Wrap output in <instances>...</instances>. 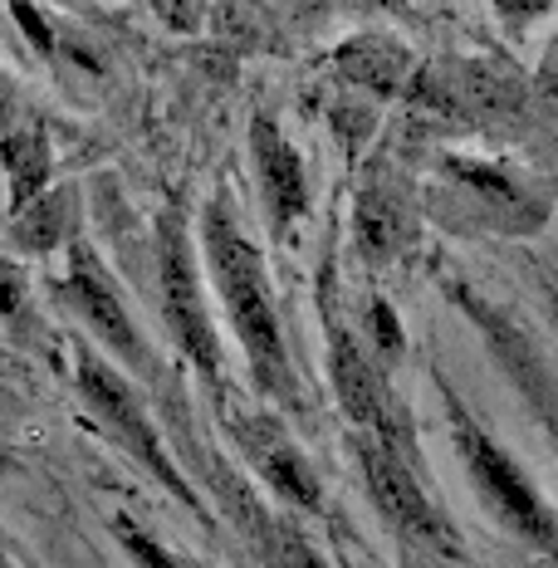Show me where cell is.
<instances>
[{
  "label": "cell",
  "instance_id": "cell-8",
  "mask_svg": "<svg viewBox=\"0 0 558 568\" xmlns=\"http://www.w3.org/2000/svg\"><path fill=\"white\" fill-rule=\"evenodd\" d=\"M353 452H358L363 480H367V490H373V505L392 519V529H402V535L417 539V544H432V549H442V554H456L450 525L432 505V495L422 490L417 470H412V460L402 456L397 446L358 432L353 436Z\"/></svg>",
  "mask_w": 558,
  "mask_h": 568
},
{
  "label": "cell",
  "instance_id": "cell-14",
  "mask_svg": "<svg viewBox=\"0 0 558 568\" xmlns=\"http://www.w3.org/2000/svg\"><path fill=\"white\" fill-rule=\"evenodd\" d=\"M79 226V201L69 186H59V192H40L30 201V206H20V245L26 251H54L59 241H69Z\"/></svg>",
  "mask_w": 558,
  "mask_h": 568
},
{
  "label": "cell",
  "instance_id": "cell-21",
  "mask_svg": "<svg viewBox=\"0 0 558 568\" xmlns=\"http://www.w3.org/2000/svg\"><path fill=\"white\" fill-rule=\"evenodd\" d=\"M158 10L172 20L176 30H192L201 20V0H158Z\"/></svg>",
  "mask_w": 558,
  "mask_h": 568
},
{
  "label": "cell",
  "instance_id": "cell-22",
  "mask_svg": "<svg viewBox=\"0 0 558 568\" xmlns=\"http://www.w3.org/2000/svg\"><path fill=\"white\" fill-rule=\"evenodd\" d=\"M358 6H367V10H392V6H402V0H358Z\"/></svg>",
  "mask_w": 558,
  "mask_h": 568
},
{
  "label": "cell",
  "instance_id": "cell-20",
  "mask_svg": "<svg viewBox=\"0 0 558 568\" xmlns=\"http://www.w3.org/2000/svg\"><path fill=\"white\" fill-rule=\"evenodd\" d=\"M10 10L20 16V26H26V34H30V44L40 54H54V34H50V26H44V16L30 6V0H10Z\"/></svg>",
  "mask_w": 558,
  "mask_h": 568
},
{
  "label": "cell",
  "instance_id": "cell-18",
  "mask_svg": "<svg viewBox=\"0 0 558 568\" xmlns=\"http://www.w3.org/2000/svg\"><path fill=\"white\" fill-rule=\"evenodd\" d=\"M118 544H123L128 559H133L138 568H186L176 554H168L152 535H142L133 519H118Z\"/></svg>",
  "mask_w": 558,
  "mask_h": 568
},
{
  "label": "cell",
  "instance_id": "cell-23",
  "mask_svg": "<svg viewBox=\"0 0 558 568\" xmlns=\"http://www.w3.org/2000/svg\"><path fill=\"white\" fill-rule=\"evenodd\" d=\"M0 568H6V549H0Z\"/></svg>",
  "mask_w": 558,
  "mask_h": 568
},
{
  "label": "cell",
  "instance_id": "cell-17",
  "mask_svg": "<svg viewBox=\"0 0 558 568\" xmlns=\"http://www.w3.org/2000/svg\"><path fill=\"white\" fill-rule=\"evenodd\" d=\"M367 343H373V358L392 368V363L402 358V348H407V338H402V324L397 314H392L387 300H373L367 304Z\"/></svg>",
  "mask_w": 558,
  "mask_h": 568
},
{
  "label": "cell",
  "instance_id": "cell-6",
  "mask_svg": "<svg viewBox=\"0 0 558 568\" xmlns=\"http://www.w3.org/2000/svg\"><path fill=\"white\" fill-rule=\"evenodd\" d=\"M328 377H334V393H338V407L348 412V422L358 432L377 436V442L397 446L407 460H417V442H412V422H407V407L392 397L387 387V368L363 353V343L328 318Z\"/></svg>",
  "mask_w": 558,
  "mask_h": 568
},
{
  "label": "cell",
  "instance_id": "cell-11",
  "mask_svg": "<svg viewBox=\"0 0 558 568\" xmlns=\"http://www.w3.org/2000/svg\"><path fill=\"white\" fill-rule=\"evenodd\" d=\"M251 152H255V172H260V192H265L270 226H275L280 235H290L308 216L304 158L294 152V142L280 133L275 118H265V113L251 123Z\"/></svg>",
  "mask_w": 558,
  "mask_h": 568
},
{
  "label": "cell",
  "instance_id": "cell-10",
  "mask_svg": "<svg viewBox=\"0 0 558 568\" xmlns=\"http://www.w3.org/2000/svg\"><path fill=\"white\" fill-rule=\"evenodd\" d=\"M231 436H235V446L251 456V466L260 470V480H265L280 500L300 505V510H308V515L324 510V485H318L308 456L290 442V432H284L275 417L231 412Z\"/></svg>",
  "mask_w": 558,
  "mask_h": 568
},
{
  "label": "cell",
  "instance_id": "cell-7",
  "mask_svg": "<svg viewBox=\"0 0 558 568\" xmlns=\"http://www.w3.org/2000/svg\"><path fill=\"white\" fill-rule=\"evenodd\" d=\"M450 300H456V310H466V318L485 334V348H490L495 363L509 373V383L519 387V397H525L529 412L544 422V432H549V442L558 452V373H554V363L544 358L539 343H534L515 318L505 310H495L490 300H480L475 290H466V284H450Z\"/></svg>",
  "mask_w": 558,
  "mask_h": 568
},
{
  "label": "cell",
  "instance_id": "cell-24",
  "mask_svg": "<svg viewBox=\"0 0 558 568\" xmlns=\"http://www.w3.org/2000/svg\"><path fill=\"white\" fill-rule=\"evenodd\" d=\"M554 314H558V300H554Z\"/></svg>",
  "mask_w": 558,
  "mask_h": 568
},
{
  "label": "cell",
  "instance_id": "cell-5",
  "mask_svg": "<svg viewBox=\"0 0 558 568\" xmlns=\"http://www.w3.org/2000/svg\"><path fill=\"white\" fill-rule=\"evenodd\" d=\"M158 280H162V314L176 338V348L201 368L206 383H221V343L211 328V310L206 294H201V275H196V255L186 241L182 211H168L158 226Z\"/></svg>",
  "mask_w": 558,
  "mask_h": 568
},
{
  "label": "cell",
  "instance_id": "cell-12",
  "mask_svg": "<svg viewBox=\"0 0 558 568\" xmlns=\"http://www.w3.org/2000/svg\"><path fill=\"white\" fill-rule=\"evenodd\" d=\"M412 201L392 176H373V182L353 201V241L367 265H392L412 241Z\"/></svg>",
  "mask_w": 558,
  "mask_h": 568
},
{
  "label": "cell",
  "instance_id": "cell-13",
  "mask_svg": "<svg viewBox=\"0 0 558 568\" xmlns=\"http://www.w3.org/2000/svg\"><path fill=\"white\" fill-rule=\"evenodd\" d=\"M334 69L348 79L353 89H363L367 99H402L417 74L412 50L392 34H353L334 50Z\"/></svg>",
  "mask_w": 558,
  "mask_h": 568
},
{
  "label": "cell",
  "instance_id": "cell-3",
  "mask_svg": "<svg viewBox=\"0 0 558 568\" xmlns=\"http://www.w3.org/2000/svg\"><path fill=\"white\" fill-rule=\"evenodd\" d=\"M432 216L442 221L446 231L534 235L549 221V201L505 168L446 158L442 182H436V192H432Z\"/></svg>",
  "mask_w": 558,
  "mask_h": 568
},
{
  "label": "cell",
  "instance_id": "cell-15",
  "mask_svg": "<svg viewBox=\"0 0 558 568\" xmlns=\"http://www.w3.org/2000/svg\"><path fill=\"white\" fill-rule=\"evenodd\" d=\"M0 158L10 168V201L30 206L34 196L50 186V148L40 133H0Z\"/></svg>",
  "mask_w": 558,
  "mask_h": 568
},
{
  "label": "cell",
  "instance_id": "cell-2",
  "mask_svg": "<svg viewBox=\"0 0 558 568\" xmlns=\"http://www.w3.org/2000/svg\"><path fill=\"white\" fill-rule=\"evenodd\" d=\"M446 407H450V436H456L460 466H466V476L475 485V495L485 500V510L500 519L509 535L525 539L529 549L558 559V515L539 495V485H534L525 476V466H519V460L509 456L456 397H450V387H446Z\"/></svg>",
  "mask_w": 558,
  "mask_h": 568
},
{
  "label": "cell",
  "instance_id": "cell-16",
  "mask_svg": "<svg viewBox=\"0 0 558 568\" xmlns=\"http://www.w3.org/2000/svg\"><path fill=\"white\" fill-rule=\"evenodd\" d=\"M251 529H255V544H260V554H265L270 568H328L314 549H308V539L300 529L280 525V519H270L265 510L251 515Z\"/></svg>",
  "mask_w": 558,
  "mask_h": 568
},
{
  "label": "cell",
  "instance_id": "cell-4",
  "mask_svg": "<svg viewBox=\"0 0 558 568\" xmlns=\"http://www.w3.org/2000/svg\"><path fill=\"white\" fill-rule=\"evenodd\" d=\"M79 393H84V402L93 407V417L103 422V432L113 436L123 452H133V460H142V466L152 470L168 490L176 495V500L186 505V510H196V515H206L201 510V500H196V490L186 485V476L168 460V452H162V442H158V432H152V422H148V412H142V402L133 397V387H128V377L123 373H113L109 363L99 358V353H89V348H79Z\"/></svg>",
  "mask_w": 558,
  "mask_h": 568
},
{
  "label": "cell",
  "instance_id": "cell-9",
  "mask_svg": "<svg viewBox=\"0 0 558 568\" xmlns=\"http://www.w3.org/2000/svg\"><path fill=\"white\" fill-rule=\"evenodd\" d=\"M59 294L69 300V310H74L84 324L93 328V338L109 343L123 363H133L138 373H152V353L148 343H142L133 314H128L123 294L113 290V280L103 275L99 255L89 251V245H69V275L59 280Z\"/></svg>",
  "mask_w": 558,
  "mask_h": 568
},
{
  "label": "cell",
  "instance_id": "cell-19",
  "mask_svg": "<svg viewBox=\"0 0 558 568\" xmlns=\"http://www.w3.org/2000/svg\"><path fill=\"white\" fill-rule=\"evenodd\" d=\"M20 310H26V275L0 255V318H16Z\"/></svg>",
  "mask_w": 558,
  "mask_h": 568
},
{
  "label": "cell",
  "instance_id": "cell-1",
  "mask_svg": "<svg viewBox=\"0 0 558 568\" xmlns=\"http://www.w3.org/2000/svg\"><path fill=\"white\" fill-rule=\"evenodd\" d=\"M201 245H206L211 280H216V294H221L225 314H231V328L241 338L245 358H251L260 393L294 397V368H290V348H284V328H280L265 260H260L251 235L235 226L231 206L221 196L201 216Z\"/></svg>",
  "mask_w": 558,
  "mask_h": 568
}]
</instances>
